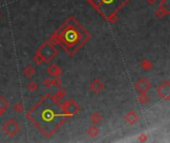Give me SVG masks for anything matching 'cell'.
<instances>
[{
    "label": "cell",
    "instance_id": "cell-2",
    "mask_svg": "<svg viewBox=\"0 0 170 143\" xmlns=\"http://www.w3.org/2000/svg\"><path fill=\"white\" fill-rule=\"evenodd\" d=\"M60 45L70 54L78 51L88 40V33L74 19H70L58 32Z\"/></svg>",
    "mask_w": 170,
    "mask_h": 143
},
{
    "label": "cell",
    "instance_id": "cell-3",
    "mask_svg": "<svg viewBox=\"0 0 170 143\" xmlns=\"http://www.w3.org/2000/svg\"><path fill=\"white\" fill-rule=\"evenodd\" d=\"M129 0H89L104 18L110 19L127 3Z\"/></svg>",
    "mask_w": 170,
    "mask_h": 143
},
{
    "label": "cell",
    "instance_id": "cell-1",
    "mask_svg": "<svg viewBox=\"0 0 170 143\" xmlns=\"http://www.w3.org/2000/svg\"><path fill=\"white\" fill-rule=\"evenodd\" d=\"M67 113L52 95L43 97L31 110L28 117L45 135L50 136L62 125Z\"/></svg>",
    "mask_w": 170,
    "mask_h": 143
}]
</instances>
